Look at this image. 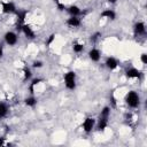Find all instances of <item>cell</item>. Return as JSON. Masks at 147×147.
Wrapping results in <instances>:
<instances>
[{
	"label": "cell",
	"instance_id": "cb8c5ba5",
	"mask_svg": "<svg viewBox=\"0 0 147 147\" xmlns=\"http://www.w3.org/2000/svg\"><path fill=\"white\" fill-rule=\"evenodd\" d=\"M140 61H141L142 64H147V54L146 53H142L140 55Z\"/></svg>",
	"mask_w": 147,
	"mask_h": 147
},
{
	"label": "cell",
	"instance_id": "e0dca14e",
	"mask_svg": "<svg viewBox=\"0 0 147 147\" xmlns=\"http://www.w3.org/2000/svg\"><path fill=\"white\" fill-rule=\"evenodd\" d=\"M8 111H9V108H8L7 103H5V102H0V119L3 118L5 116H7Z\"/></svg>",
	"mask_w": 147,
	"mask_h": 147
},
{
	"label": "cell",
	"instance_id": "8992f818",
	"mask_svg": "<svg viewBox=\"0 0 147 147\" xmlns=\"http://www.w3.org/2000/svg\"><path fill=\"white\" fill-rule=\"evenodd\" d=\"M133 31L136 36H145L146 34V25L144 22H137L133 26Z\"/></svg>",
	"mask_w": 147,
	"mask_h": 147
},
{
	"label": "cell",
	"instance_id": "83f0119b",
	"mask_svg": "<svg viewBox=\"0 0 147 147\" xmlns=\"http://www.w3.org/2000/svg\"><path fill=\"white\" fill-rule=\"evenodd\" d=\"M3 56V47H2V45L0 44V57H2Z\"/></svg>",
	"mask_w": 147,
	"mask_h": 147
},
{
	"label": "cell",
	"instance_id": "44dd1931",
	"mask_svg": "<svg viewBox=\"0 0 147 147\" xmlns=\"http://www.w3.org/2000/svg\"><path fill=\"white\" fill-rule=\"evenodd\" d=\"M72 51L75 52V53H82L83 51H84V45L83 44H79V42H74V45H72Z\"/></svg>",
	"mask_w": 147,
	"mask_h": 147
},
{
	"label": "cell",
	"instance_id": "8fae6325",
	"mask_svg": "<svg viewBox=\"0 0 147 147\" xmlns=\"http://www.w3.org/2000/svg\"><path fill=\"white\" fill-rule=\"evenodd\" d=\"M105 64H106V67H107L109 70H115V69L118 67V61H117L115 57L109 56V57H107V59H106Z\"/></svg>",
	"mask_w": 147,
	"mask_h": 147
},
{
	"label": "cell",
	"instance_id": "3957f363",
	"mask_svg": "<svg viewBox=\"0 0 147 147\" xmlns=\"http://www.w3.org/2000/svg\"><path fill=\"white\" fill-rule=\"evenodd\" d=\"M0 5H1V11L3 14H15L17 11L16 6H15L14 2H10V1H0Z\"/></svg>",
	"mask_w": 147,
	"mask_h": 147
},
{
	"label": "cell",
	"instance_id": "ffe728a7",
	"mask_svg": "<svg viewBox=\"0 0 147 147\" xmlns=\"http://www.w3.org/2000/svg\"><path fill=\"white\" fill-rule=\"evenodd\" d=\"M31 77H32L31 70H30L28 67H24V68H23V80L26 82V80H29Z\"/></svg>",
	"mask_w": 147,
	"mask_h": 147
},
{
	"label": "cell",
	"instance_id": "277c9868",
	"mask_svg": "<svg viewBox=\"0 0 147 147\" xmlns=\"http://www.w3.org/2000/svg\"><path fill=\"white\" fill-rule=\"evenodd\" d=\"M95 119L93 118V117H86L84 121H83V124H82V127H83V130H84V132H86V133H90V132H92V130L94 129V126H95Z\"/></svg>",
	"mask_w": 147,
	"mask_h": 147
},
{
	"label": "cell",
	"instance_id": "5bb4252c",
	"mask_svg": "<svg viewBox=\"0 0 147 147\" xmlns=\"http://www.w3.org/2000/svg\"><path fill=\"white\" fill-rule=\"evenodd\" d=\"M100 16L103 17V18H108V20L114 21V20L116 18V13H115L113 9H105V10L100 14Z\"/></svg>",
	"mask_w": 147,
	"mask_h": 147
},
{
	"label": "cell",
	"instance_id": "f1b7e54d",
	"mask_svg": "<svg viewBox=\"0 0 147 147\" xmlns=\"http://www.w3.org/2000/svg\"><path fill=\"white\" fill-rule=\"evenodd\" d=\"M3 145H6L5 144V138H0V146H3Z\"/></svg>",
	"mask_w": 147,
	"mask_h": 147
},
{
	"label": "cell",
	"instance_id": "2e32d148",
	"mask_svg": "<svg viewBox=\"0 0 147 147\" xmlns=\"http://www.w3.org/2000/svg\"><path fill=\"white\" fill-rule=\"evenodd\" d=\"M42 82H44V79H41V78H34V79H32L31 84L29 85V91H30V94H31V95H33V93H34V87H36L38 84L42 83Z\"/></svg>",
	"mask_w": 147,
	"mask_h": 147
},
{
	"label": "cell",
	"instance_id": "6da1fadb",
	"mask_svg": "<svg viewBox=\"0 0 147 147\" xmlns=\"http://www.w3.org/2000/svg\"><path fill=\"white\" fill-rule=\"evenodd\" d=\"M125 103L130 108H137L140 103V98L136 91H129L125 95Z\"/></svg>",
	"mask_w": 147,
	"mask_h": 147
},
{
	"label": "cell",
	"instance_id": "30bf717a",
	"mask_svg": "<svg viewBox=\"0 0 147 147\" xmlns=\"http://www.w3.org/2000/svg\"><path fill=\"white\" fill-rule=\"evenodd\" d=\"M88 57L91 61L93 62H99L100 59H101V52L98 49V48H92L90 52H88Z\"/></svg>",
	"mask_w": 147,
	"mask_h": 147
},
{
	"label": "cell",
	"instance_id": "d4e9b609",
	"mask_svg": "<svg viewBox=\"0 0 147 147\" xmlns=\"http://www.w3.org/2000/svg\"><path fill=\"white\" fill-rule=\"evenodd\" d=\"M56 6H57V9L59 10H64L67 7H65V5L64 3H61L59 0H56Z\"/></svg>",
	"mask_w": 147,
	"mask_h": 147
},
{
	"label": "cell",
	"instance_id": "9a60e30c",
	"mask_svg": "<svg viewBox=\"0 0 147 147\" xmlns=\"http://www.w3.org/2000/svg\"><path fill=\"white\" fill-rule=\"evenodd\" d=\"M108 126V118H102L99 117L98 123H96V130L98 131H105V129Z\"/></svg>",
	"mask_w": 147,
	"mask_h": 147
},
{
	"label": "cell",
	"instance_id": "52a82bcc",
	"mask_svg": "<svg viewBox=\"0 0 147 147\" xmlns=\"http://www.w3.org/2000/svg\"><path fill=\"white\" fill-rule=\"evenodd\" d=\"M125 76L126 78L129 79H132V78H140L141 77V71L138 70L137 68H129L125 70Z\"/></svg>",
	"mask_w": 147,
	"mask_h": 147
},
{
	"label": "cell",
	"instance_id": "4316f807",
	"mask_svg": "<svg viewBox=\"0 0 147 147\" xmlns=\"http://www.w3.org/2000/svg\"><path fill=\"white\" fill-rule=\"evenodd\" d=\"M32 67H33V68H41V67H42V62H41V61H33Z\"/></svg>",
	"mask_w": 147,
	"mask_h": 147
},
{
	"label": "cell",
	"instance_id": "603a6c76",
	"mask_svg": "<svg viewBox=\"0 0 147 147\" xmlns=\"http://www.w3.org/2000/svg\"><path fill=\"white\" fill-rule=\"evenodd\" d=\"M55 40V34L54 33H52L48 38H47V40H46V46H51L52 44H53V41Z\"/></svg>",
	"mask_w": 147,
	"mask_h": 147
},
{
	"label": "cell",
	"instance_id": "5b68a950",
	"mask_svg": "<svg viewBox=\"0 0 147 147\" xmlns=\"http://www.w3.org/2000/svg\"><path fill=\"white\" fill-rule=\"evenodd\" d=\"M3 38H5V42H6L7 45H9V46H14V45H16V42H17V34H16L15 32H13V31L6 32Z\"/></svg>",
	"mask_w": 147,
	"mask_h": 147
},
{
	"label": "cell",
	"instance_id": "7a4b0ae2",
	"mask_svg": "<svg viewBox=\"0 0 147 147\" xmlns=\"http://www.w3.org/2000/svg\"><path fill=\"white\" fill-rule=\"evenodd\" d=\"M64 85L68 90H75L76 88V74L75 71H68L63 76Z\"/></svg>",
	"mask_w": 147,
	"mask_h": 147
},
{
	"label": "cell",
	"instance_id": "7c38bea8",
	"mask_svg": "<svg viewBox=\"0 0 147 147\" xmlns=\"http://www.w3.org/2000/svg\"><path fill=\"white\" fill-rule=\"evenodd\" d=\"M65 9H67V13H68L70 16H79V15L82 14L80 8H79L78 6H76V5H71V6H69V7L65 8Z\"/></svg>",
	"mask_w": 147,
	"mask_h": 147
},
{
	"label": "cell",
	"instance_id": "484cf974",
	"mask_svg": "<svg viewBox=\"0 0 147 147\" xmlns=\"http://www.w3.org/2000/svg\"><path fill=\"white\" fill-rule=\"evenodd\" d=\"M110 102H111V106H113V107H116V106H117V101H116V98L114 96V94H113V93L110 94Z\"/></svg>",
	"mask_w": 147,
	"mask_h": 147
},
{
	"label": "cell",
	"instance_id": "7402d4cb",
	"mask_svg": "<svg viewBox=\"0 0 147 147\" xmlns=\"http://www.w3.org/2000/svg\"><path fill=\"white\" fill-rule=\"evenodd\" d=\"M100 37H101V32H94L93 34H91V37H90V41L93 42V44H95V42L100 39Z\"/></svg>",
	"mask_w": 147,
	"mask_h": 147
},
{
	"label": "cell",
	"instance_id": "d6986e66",
	"mask_svg": "<svg viewBox=\"0 0 147 147\" xmlns=\"http://www.w3.org/2000/svg\"><path fill=\"white\" fill-rule=\"evenodd\" d=\"M109 116H110V107L106 106V107L102 108V110H101L99 117H102V118H109Z\"/></svg>",
	"mask_w": 147,
	"mask_h": 147
},
{
	"label": "cell",
	"instance_id": "4fadbf2b",
	"mask_svg": "<svg viewBox=\"0 0 147 147\" xmlns=\"http://www.w3.org/2000/svg\"><path fill=\"white\" fill-rule=\"evenodd\" d=\"M15 14L17 16V25H23L28 15V10H17Z\"/></svg>",
	"mask_w": 147,
	"mask_h": 147
},
{
	"label": "cell",
	"instance_id": "ba28073f",
	"mask_svg": "<svg viewBox=\"0 0 147 147\" xmlns=\"http://www.w3.org/2000/svg\"><path fill=\"white\" fill-rule=\"evenodd\" d=\"M67 25L70 26V28H78L80 24H82V21L79 18V16H70L68 20H67Z\"/></svg>",
	"mask_w": 147,
	"mask_h": 147
},
{
	"label": "cell",
	"instance_id": "ac0fdd59",
	"mask_svg": "<svg viewBox=\"0 0 147 147\" xmlns=\"http://www.w3.org/2000/svg\"><path fill=\"white\" fill-rule=\"evenodd\" d=\"M24 103H25V106L33 108V107L37 105V99H36L33 95H31V96H29V98H26V99L24 100Z\"/></svg>",
	"mask_w": 147,
	"mask_h": 147
},
{
	"label": "cell",
	"instance_id": "f546056e",
	"mask_svg": "<svg viewBox=\"0 0 147 147\" xmlns=\"http://www.w3.org/2000/svg\"><path fill=\"white\" fill-rule=\"evenodd\" d=\"M107 1H108L109 3H116V2L118 1V0H107Z\"/></svg>",
	"mask_w": 147,
	"mask_h": 147
},
{
	"label": "cell",
	"instance_id": "9c48e42d",
	"mask_svg": "<svg viewBox=\"0 0 147 147\" xmlns=\"http://www.w3.org/2000/svg\"><path fill=\"white\" fill-rule=\"evenodd\" d=\"M22 32H23L24 36H25L26 38H29V39H34V38H36L34 31H33V30L31 29V26L28 25V24H23V25H22Z\"/></svg>",
	"mask_w": 147,
	"mask_h": 147
}]
</instances>
